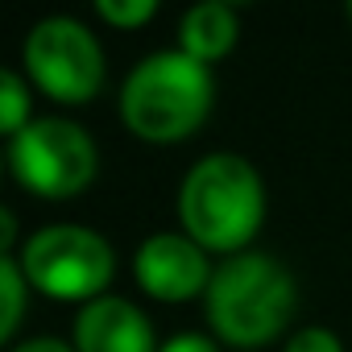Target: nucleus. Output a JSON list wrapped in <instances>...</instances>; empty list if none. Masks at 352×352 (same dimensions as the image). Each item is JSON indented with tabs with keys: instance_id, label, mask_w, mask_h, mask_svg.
<instances>
[{
	"instance_id": "15",
	"label": "nucleus",
	"mask_w": 352,
	"mask_h": 352,
	"mask_svg": "<svg viewBox=\"0 0 352 352\" xmlns=\"http://www.w3.org/2000/svg\"><path fill=\"white\" fill-rule=\"evenodd\" d=\"M13 352H75V348H67V344L54 340V336H30V340H21Z\"/></svg>"
},
{
	"instance_id": "11",
	"label": "nucleus",
	"mask_w": 352,
	"mask_h": 352,
	"mask_svg": "<svg viewBox=\"0 0 352 352\" xmlns=\"http://www.w3.org/2000/svg\"><path fill=\"white\" fill-rule=\"evenodd\" d=\"M30 124V87L17 71H0V133L9 141Z\"/></svg>"
},
{
	"instance_id": "10",
	"label": "nucleus",
	"mask_w": 352,
	"mask_h": 352,
	"mask_svg": "<svg viewBox=\"0 0 352 352\" xmlns=\"http://www.w3.org/2000/svg\"><path fill=\"white\" fill-rule=\"evenodd\" d=\"M0 290H5V319H0V340H13L25 315V290L30 278L21 270V261L13 253H0Z\"/></svg>"
},
{
	"instance_id": "8",
	"label": "nucleus",
	"mask_w": 352,
	"mask_h": 352,
	"mask_svg": "<svg viewBox=\"0 0 352 352\" xmlns=\"http://www.w3.org/2000/svg\"><path fill=\"white\" fill-rule=\"evenodd\" d=\"M75 352H157L153 327L129 298H91L75 319Z\"/></svg>"
},
{
	"instance_id": "14",
	"label": "nucleus",
	"mask_w": 352,
	"mask_h": 352,
	"mask_svg": "<svg viewBox=\"0 0 352 352\" xmlns=\"http://www.w3.org/2000/svg\"><path fill=\"white\" fill-rule=\"evenodd\" d=\"M157 352H220L208 336H199V331H187V336H174V340H166Z\"/></svg>"
},
{
	"instance_id": "13",
	"label": "nucleus",
	"mask_w": 352,
	"mask_h": 352,
	"mask_svg": "<svg viewBox=\"0 0 352 352\" xmlns=\"http://www.w3.org/2000/svg\"><path fill=\"white\" fill-rule=\"evenodd\" d=\"M286 352H344V344L327 327H298L286 340Z\"/></svg>"
},
{
	"instance_id": "4",
	"label": "nucleus",
	"mask_w": 352,
	"mask_h": 352,
	"mask_svg": "<svg viewBox=\"0 0 352 352\" xmlns=\"http://www.w3.org/2000/svg\"><path fill=\"white\" fill-rule=\"evenodd\" d=\"M9 170L25 191L42 199H71L96 183L100 153L83 124L63 116H42L30 120L9 141Z\"/></svg>"
},
{
	"instance_id": "2",
	"label": "nucleus",
	"mask_w": 352,
	"mask_h": 352,
	"mask_svg": "<svg viewBox=\"0 0 352 352\" xmlns=\"http://www.w3.org/2000/svg\"><path fill=\"white\" fill-rule=\"evenodd\" d=\"M212 100L216 79L208 63L183 50H157L129 71L120 87V120L141 141L174 145L208 120Z\"/></svg>"
},
{
	"instance_id": "5",
	"label": "nucleus",
	"mask_w": 352,
	"mask_h": 352,
	"mask_svg": "<svg viewBox=\"0 0 352 352\" xmlns=\"http://www.w3.org/2000/svg\"><path fill=\"white\" fill-rule=\"evenodd\" d=\"M25 278L34 290L63 298V302H79V298H104V286L112 282L116 257L112 245L83 224H46L38 228L21 253H17Z\"/></svg>"
},
{
	"instance_id": "9",
	"label": "nucleus",
	"mask_w": 352,
	"mask_h": 352,
	"mask_svg": "<svg viewBox=\"0 0 352 352\" xmlns=\"http://www.w3.org/2000/svg\"><path fill=\"white\" fill-rule=\"evenodd\" d=\"M236 34H241L236 9L224 5V0H204V5H195V9L183 13L179 50L191 54V58H199V63H216V58H224L236 46Z\"/></svg>"
},
{
	"instance_id": "7",
	"label": "nucleus",
	"mask_w": 352,
	"mask_h": 352,
	"mask_svg": "<svg viewBox=\"0 0 352 352\" xmlns=\"http://www.w3.org/2000/svg\"><path fill=\"white\" fill-rule=\"evenodd\" d=\"M133 274L145 294L162 302H187L199 290L208 294L212 270H208V249L195 245L187 232H153L141 241L133 257Z\"/></svg>"
},
{
	"instance_id": "3",
	"label": "nucleus",
	"mask_w": 352,
	"mask_h": 352,
	"mask_svg": "<svg viewBox=\"0 0 352 352\" xmlns=\"http://www.w3.org/2000/svg\"><path fill=\"white\" fill-rule=\"evenodd\" d=\"M204 302L208 323L224 344L261 348L290 327L298 286L274 253H236L212 274Z\"/></svg>"
},
{
	"instance_id": "6",
	"label": "nucleus",
	"mask_w": 352,
	"mask_h": 352,
	"mask_svg": "<svg viewBox=\"0 0 352 352\" xmlns=\"http://www.w3.org/2000/svg\"><path fill=\"white\" fill-rule=\"evenodd\" d=\"M21 63H25L30 79L58 104H87L104 87L100 38L71 17L38 21L25 34Z\"/></svg>"
},
{
	"instance_id": "1",
	"label": "nucleus",
	"mask_w": 352,
	"mask_h": 352,
	"mask_svg": "<svg viewBox=\"0 0 352 352\" xmlns=\"http://www.w3.org/2000/svg\"><path fill=\"white\" fill-rule=\"evenodd\" d=\"M179 220L195 245L232 257L245 253L265 220V187L257 166L241 153L199 157L179 187Z\"/></svg>"
},
{
	"instance_id": "17",
	"label": "nucleus",
	"mask_w": 352,
	"mask_h": 352,
	"mask_svg": "<svg viewBox=\"0 0 352 352\" xmlns=\"http://www.w3.org/2000/svg\"><path fill=\"white\" fill-rule=\"evenodd\" d=\"M348 17H352V5H348Z\"/></svg>"
},
{
	"instance_id": "16",
	"label": "nucleus",
	"mask_w": 352,
	"mask_h": 352,
	"mask_svg": "<svg viewBox=\"0 0 352 352\" xmlns=\"http://www.w3.org/2000/svg\"><path fill=\"white\" fill-rule=\"evenodd\" d=\"M13 241H17V220L13 212H0V253H13Z\"/></svg>"
},
{
	"instance_id": "12",
	"label": "nucleus",
	"mask_w": 352,
	"mask_h": 352,
	"mask_svg": "<svg viewBox=\"0 0 352 352\" xmlns=\"http://www.w3.org/2000/svg\"><path fill=\"white\" fill-rule=\"evenodd\" d=\"M96 13H100V21H108L116 30H137L157 13V5L153 0H96Z\"/></svg>"
}]
</instances>
